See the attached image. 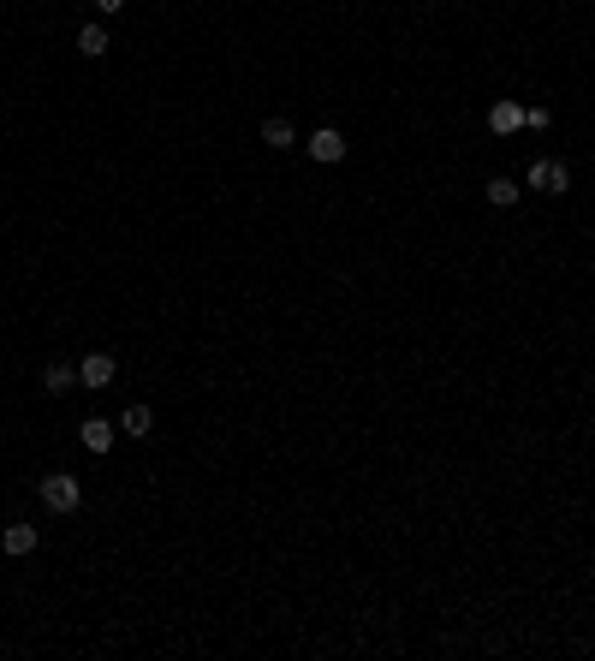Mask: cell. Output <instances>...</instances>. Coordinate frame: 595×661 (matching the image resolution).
Returning <instances> with one entry per match:
<instances>
[{
	"instance_id": "cell-10",
	"label": "cell",
	"mask_w": 595,
	"mask_h": 661,
	"mask_svg": "<svg viewBox=\"0 0 595 661\" xmlns=\"http://www.w3.org/2000/svg\"><path fill=\"white\" fill-rule=\"evenodd\" d=\"M262 144H269V149H292L298 144L292 119H262Z\"/></svg>"
},
{
	"instance_id": "cell-14",
	"label": "cell",
	"mask_w": 595,
	"mask_h": 661,
	"mask_svg": "<svg viewBox=\"0 0 595 661\" xmlns=\"http://www.w3.org/2000/svg\"><path fill=\"white\" fill-rule=\"evenodd\" d=\"M96 13H108V18H114V13H126V0H96Z\"/></svg>"
},
{
	"instance_id": "cell-6",
	"label": "cell",
	"mask_w": 595,
	"mask_h": 661,
	"mask_svg": "<svg viewBox=\"0 0 595 661\" xmlns=\"http://www.w3.org/2000/svg\"><path fill=\"white\" fill-rule=\"evenodd\" d=\"M119 435L149 441V435H156V411H149V405H126V411H119Z\"/></svg>"
},
{
	"instance_id": "cell-7",
	"label": "cell",
	"mask_w": 595,
	"mask_h": 661,
	"mask_svg": "<svg viewBox=\"0 0 595 661\" xmlns=\"http://www.w3.org/2000/svg\"><path fill=\"white\" fill-rule=\"evenodd\" d=\"M78 430H84L78 441H84L90 453H108V447L119 441V423H108V417H90V423H78Z\"/></svg>"
},
{
	"instance_id": "cell-1",
	"label": "cell",
	"mask_w": 595,
	"mask_h": 661,
	"mask_svg": "<svg viewBox=\"0 0 595 661\" xmlns=\"http://www.w3.org/2000/svg\"><path fill=\"white\" fill-rule=\"evenodd\" d=\"M36 495H42V506H48V513H60V518L84 506V483H78L71 471H48L42 483H36Z\"/></svg>"
},
{
	"instance_id": "cell-2",
	"label": "cell",
	"mask_w": 595,
	"mask_h": 661,
	"mask_svg": "<svg viewBox=\"0 0 595 661\" xmlns=\"http://www.w3.org/2000/svg\"><path fill=\"white\" fill-rule=\"evenodd\" d=\"M524 191L566 197V191H571V167H566V161H530V167H524Z\"/></svg>"
},
{
	"instance_id": "cell-13",
	"label": "cell",
	"mask_w": 595,
	"mask_h": 661,
	"mask_svg": "<svg viewBox=\"0 0 595 661\" xmlns=\"http://www.w3.org/2000/svg\"><path fill=\"white\" fill-rule=\"evenodd\" d=\"M548 126H553V108H542V101L524 108V131H548Z\"/></svg>"
},
{
	"instance_id": "cell-8",
	"label": "cell",
	"mask_w": 595,
	"mask_h": 661,
	"mask_svg": "<svg viewBox=\"0 0 595 661\" xmlns=\"http://www.w3.org/2000/svg\"><path fill=\"white\" fill-rule=\"evenodd\" d=\"M71 388H78V370H71V364H48L42 370V393L60 400V393H71Z\"/></svg>"
},
{
	"instance_id": "cell-12",
	"label": "cell",
	"mask_w": 595,
	"mask_h": 661,
	"mask_svg": "<svg viewBox=\"0 0 595 661\" xmlns=\"http://www.w3.org/2000/svg\"><path fill=\"white\" fill-rule=\"evenodd\" d=\"M518 197H524V185H518V179H488V203H495V209H512Z\"/></svg>"
},
{
	"instance_id": "cell-3",
	"label": "cell",
	"mask_w": 595,
	"mask_h": 661,
	"mask_svg": "<svg viewBox=\"0 0 595 661\" xmlns=\"http://www.w3.org/2000/svg\"><path fill=\"white\" fill-rule=\"evenodd\" d=\"M114 375H119V364H114V352H90L84 364H78V388H114Z\"/></svg>"
},
{
	"instance_id": "cell-11",
	"label": "cell",
	"mask_w": 595,
	"mask_h": 661,
	"mask_svg": "<svg viewBox=\"0 0 595 661\" xmlns=\"http://www.w3.org/2000/svg\"><path fill=\"white\" fill-rule=\"evenodd\" d=\"M78 54H84V60H101V54H108V30H101V24H84V30H78Z\"/></svg>"
},
{
	"instance_id": "cell-4",
	"label": "cell",
	"mask_w": 595,
	"mask_h": 661,
	"mask_svg": "<svg viewBox=\"0 0 595 661\" xmlns=\"http://www.w3.org/2000/svg\"><path fill=\"white\" fill-rule=\"evenodd\" d=\"M310 149L316 161H322V167H334V161H345V131H334V126H322V131H310Z\"/></svg>"
},
{
	"instance_id": "cell-9",
	"label": "cell",
	"mask_w": 595,
	"mask_h": 661,
	"mask_svg": "<svg viewBox=\"0 0 595 661\" xmlns=\"http://www.w3.org/2000/svg\"><path fill=\"white\" fill-rule=\"evenodd\" d=\"M488 126H495L500 137H506V131L524 126V108H518V101H495V108H488Z\"/></svg>"
},
{
	"instance_id": "cell-5",
	"label": "cell",
	"mask_w": 595,
	"mask_h": 661,
	"mask_svg": "<svg viewBox=\"0 0 595 661\" xmlns=\"http://www.w3.org/2000/svg\"><path fill=\"white\" fill-rule=\"evenodd\" d=\"M36 543H42V536H36V524H6V531H0V548H6V554H13V561H24V554H36Z\"/></svg>"
}]
</instances>
